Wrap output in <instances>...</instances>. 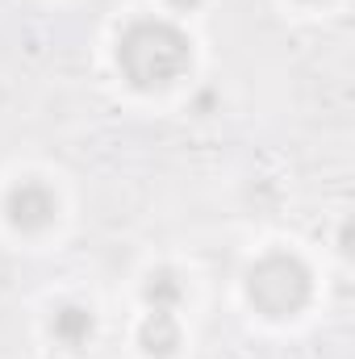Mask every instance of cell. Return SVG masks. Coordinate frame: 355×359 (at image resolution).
Returning <instances> with one entry per match:
<instances>
[{
	"instance_id": "obj_1",
	"label": "cell",
	"mask_w": 355,
	"mask_h": 359,
	"mask_svg": "<svg viewBox=\"0 0 355 359\" xmlns=\"http://www.w3.org/2000/svg\"><path fill=\"white\" fill-rule=\"evenodd\" d=\"M192 63V42L172 21L142 17L117 38V67L134 88H168Z\"/></svg>"
},
{
	"instance_id": "obj_2",
	"label": "cell",
	"mask_w": 355,
	"mask_h": 359,
	"mask_svg": "<svg viewBox=\"0 0 355 359\" xmlns=\"http://www.w3.org/2000/svg\"><path fill=\"white\" fill-rule=\"evenodd\" d=\"M247 297L264 318H293V313H301L309 305L314 276L297 255L272 251L264 259H255L251 271H247Z\"/></svg>"
},
{
	"instance_id": "obj_3",
	"label": "cell",
	"mask_w": 355,
	"mask_h": 359,
	"mask_svg": "<svg viewBox=\"0 0 355 359\" xmlns=\"http://www.w3.org/2000/svg\"><path fill=\"white\" fill-rule=\"evenodd\" d=\"M4 213H8V222H13L17 230L38 234V230H46V226L55 222L59 196H55L42 180H17V184L8 188V196H4Z\"/></svg>"
},
{
	"instance_id": "obj_4",
	"label": "cell",
	"mask_w": 355,
	"mask_h": 359,
	"mask_svg": "<svg viewBox=\"0 0 355 359\" xmlns=\"http://www.w3.org/2000/svg\"><path fill=\"white\" fill-rule=\"evenodd\" d=\"M138 343H142V351H147V355H155V359L176 355V347H180L176 309H151V313H147V322H142V330H138Z\"/></svg>"
},
{
	"instance_id": "obj_5",
	"label": "cell",
	"mask_w": 355,
	"mask_h": 359,
	"mask_svg": "<svg viewBox=\"0 0 355 359\" xmlns=\"http://www.w3.org/2000/svg\"><path fill=\"white\" fill-rule=\"evenodd\" d=\"M92 330H96V318H92V309H84V305H63V309H55V318H51V334H55V343H63L67 351H80L92 339Z\"/></svg>"
},
{
	"instance_id": "obj_6",
	"label": "cell",
	"mask_w": 355,
	"mask_h": 359,
	"mask_svg": "<svg viewBox=\"0 0 355 359\" xmlns=\"http://www.w3.org/2000/svg\"><path fill=\"white\" fill-rule=\"evenodd\" d=\"M142 297H147V305H151V309H176L180 301H184V280H180L172 268H159V271H151V276H147Z\"/></svg>"
},
{
	"instance_id": "obj_7",
	"label": "cell",
	"mask_w": 355,
	"mask_h": 359,
	"mask_svg": "<svg viewBox=\"0 0 355 359\" xmlns=\"http://www.w3.org/2000/svg\"><path fill=\"white\" fill-rule=\"evenodd\" d=\"M172 4H176V8H192V4H196V0H172Z\"/></svg>"
}]
</instances>
